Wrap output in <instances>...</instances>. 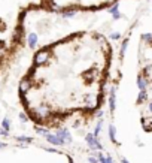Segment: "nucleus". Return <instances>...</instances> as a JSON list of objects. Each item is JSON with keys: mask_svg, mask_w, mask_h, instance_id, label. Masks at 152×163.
<instances>
[{"mask_svg": "<svg viewBox=\"0 0 152 163\" xmlns=\"http://www.w3.org/2000/svg\"><path fill=\"white\" fill-rule=\"evenodd\" d=\"M70 163H73V162H72V159H70Z\"/></svg>", "mask_w": 152, "mask_h": 163, "instance_id": "4be33fe9", "label": "nucleus"}, {"mask_svg": "<svg viewBox=\"0 0 152 163\" xmlns=\"http://www.w3.org/2000/svg\"><path fill=\"white\" fill-rule=\"evenodd\" d=\"M20 120H21V121H27L28 118H27V115H26V114H21V115H20Z\"/></svg>", "mask_w": 152, "mask_h": 163, "instance_id": "a211bd4d", "label": "nucleus"}, {"mask_svg": "<svg viewBox=\"0 0 152 163\" xmlns=\"http://www.w3.org/2000/svg\"><path fill=\"white\" fill-rule=\"evenodd\" d=\"M127 43H128V39H125L124 43H122V47H121V59H122V57H124V54H125V49H127Z\"/></svg>", "mask_w": 152, "mask_h": 163, "instance_id": "2eb2a0df", "label": "nucleus"}, {"mask_svg": "<svg viewBox=\"0 0 152 163\" xmlns=\"http://www.w3.org/2000/svg\"><path fill=\"white\" fill-rule=\"evenodd\" d=\"M121 38V34L118 33V32H115V33H111V39H113V41H118Z\"/></svg>", "mask_w": 152, "mask_h": 163, "instance_id": "dca6fc26", "label": "nucleus"}, {"mask_svg": "<svg viewBox=\"0 0 152 163\" xmlns=\"http://www.w3.org/2000/svg\"><path fill=\"white\" fill-rule=\"evenodd\" d=\"M109 12H111L112 15H113V18H115V20H118V18L121 17V15H119V12H118V5H116V6H113V8H112L111 11H109Z\"/></svg>", "mask_w": 152, "mask_h": 163, "instance_id": "4468645a", "label": "nucleus"}, {"mask_svg": "<svg viewBox=\"0 0 152 163\" xmlns=\"http://www.w3.org/2000/svg\"><path fill=\"white\" fill-rule=\"evenodd\" d=\"M149 129H152V121H151V126H149V127H148V129H146V130L149 132Z\"/></svg>", "mask_w": 152, "mask_h": 163, "instance_id": "412c9836", "label": "nucleus"}, {"mask_svg": "<svg viewBox=\"0 0 152 163\" xmlns=\"http://www.w3.org/2000/svg\"><path fill=\"white\" fill-rule=\"evenodd\" d=\"M142 41L146 42L148 45H152V34H151V33H145V34H142Z\"/></svg>", "mask_w": 152, "mask_h": 163, "instance_id": "f8f14e48", "label": "nucleus"}, {"mask_svg": "<svg viewBox=\"0 0 152 163\" xmlns=\"http://www.w3.org/2000/svg\"><path fill=\"white\" fill-rule=\"evenodd\" d=\"M102 124H103V121L100 120V121L97 123V126H96V129H94V132H93V135L96 136V138H98V136H100V132H102Z\"/></svg>", "mask_w": 152, "mask_h": 163, "instance_id": "9b49d317", "label": "nucleus"}, {"mask_svg": "<svg viewBox=\"0 0 152 163\" xmlns=\"http://www.w3.org/2000/svg\"><path fill=\"white\" fill-rule=\"evenodd\" d=\"M48 51L46 49H40V51H37L35 54V57H33V63H35V66H42V64H45L46 61H48Z\"/></svg>", "mask_w": 152, "mask_h": 163, "instance_id": "f257e3e1", "label": "nucleus"}, {"mask_svg": "<svg viewBox=\"0 0 152 163\" xmlns=\"http://www.w3.org/2000/svg\"><path fill=\"white\" fill-rule=\"evenodd\" d=\"M115 132H116V130H115V126L111 124V126H109V136H111V139H112V142H113V144H116V136H115Z\"/></svg>", "mask_w": 152, "mask_h": 163, "instance_id": "9d476101", "label": "nucleus"}, {"mask_svg": "<svg viewBox=\"0 0 152 163\" xmlns=\"http://www.w3.org/2000/svg\"><path fill=\"white\" fill-rule=\"evenodd\" d=\"M97 156V159H98V162L100 163H113V160H112L109 156H103L102 153H94Z\"/></svg>", "mask_w": 152, "mask_h": 163, "instance_id": "6e6552de", "label": "nucleus"}, {"mask_svg": "<svg viewBox=\"0 0 152 163\" xmlns=\"http://www.w3.org/2000/svg\"><path fill=\"white\" fill-rule=\"evenodd\" d=\"M37 41H39V36H37V33H35V32H31V33H28L27 36V47L28 48H36L37 47Z\"/></svg>", "mask_w": 152, "mask_h": 163, "instance_id": "39448f33", "label": "nucleus"}, {"mask_svg": "<svg viewBox=\"0 0 152 163\" xmlns=\"http://www.w3.org/2000/svg\"><path fill=\"white\" fill-rule=\"evenodd\" d=\"M55 135L58 136V138H61V139L66 144L72 142V135H70V132L67 129H58V130H55Z\"/></svg>", "mask_w": 152, "mask_h": 163, "instance_id": "20e7f679", "label": "nucleus"}, {"mask_svg": "<svg viewBox=\"0 0 152 163\" xmlns=\"http://www.w3.org/2000/svg\"><path fill=\"white\" fill-rule=\"evenodd\" d=\"M85 139H87V144H88V147H90L93 151H97V150H103V145L100 144L98 141V138L93 135V133H88V135L85 136Z\"/></svg>", "mask_w": 152, "mask_h": 163, "instance_id": "f03ea898", "label": "nucleus"}, {"mask_svg": "<svg viewBox=\"0 0 152 163\" xmlns=\"http://www.w3.org/2000/svg\"><path fill=\"white\" fill-rule=\"evenodd\" d=\"M137 87L139 90H146V87H148V79L143 75H139L137 76Z\"/></svg>", "mask_w": 152, "mask_h": 163, "instance_id": "0eeeda50", "label": "nucleus"}, {"mask_svg": "<svg viewBox=\"0 0 152 163\" xmlns=\"http://www.w3.org/2000/svg\"><path fill=\"white\" fill-rule=\"evenodd\" d=\"M115 108H116V102H115V87H112L111 94H109V109H111V114H115Z\"/></svg>", "mask_w": 152, "mask_h": 163, "instance_id": "423d86ee", "label": "nucleus"}, {"mask_svg": "<svg viewBox=\"0 0 152 163\" xmlns=\"http://www.w3.org/2000/svg\"><path fill=\"white\" fill-rule=\"evenodd\" d=\"M121 163H130V162H127V159H121Z\"/></svg>", "mask_w": 152, "mask_h": 163, "instance_id": "aec40b11", "label": "nucleus"}, {"mask_svg": "<svg viewBox=\"0 0 152 163\" xmlns=\"http://www.w3.org/2000/svg\"><path fill=\"white\" fill-rule=\"evenodd\" d=\"M148 109H149V112H152V100L149 102V106H148Z\"/></svg>", "mask_w": 152, "mask_h": 163, "instance_id": "6ab92c4d", "label": "nucleus"}, {"mask_svg": "<svg viewBox=\"0 0 152 163\" xmlns=\"http://www.w3.org/2000/svg\"><path fill=\"white\" fill-rule=\"evenodd\" d=\"M36 132H37L39 135H42V136H46V135L49 133L48 129H45V127H40V126H36Z\"/></svg>", "mask_w": 152, "mask_h": 163, "instance_id": "ddd939ff", "label": "nucleus"}, {"mask_svg": "<svg viewBox=\"0 0 152 163\" xmlns=\"http://www.w3.org/2000/svg\"><path fill=\"white\" fill-rule=\"evenodd\" d=\"M18 139H20V141H22V142H31V139H30V138H27V136H20Z\"/></svg>", "mask_w": 152, "mask_h": 163, "instance_id": "f3484780", "label": "nucleus"}, {"mask_svg": "<svg viewBox=\"0 0 152 163\" xmlns=\"http://www.w3.org/2000/svg\"><path fill=\"white\" fill-rule=\"evenodd\" d=\"M46 138V141H48L49 144H52V145H57V147H63L64 145V141H63L61 138H58V136L55 135V133H48V135L45 136Z\"/></svg>", "mask_w": 152, "mask_h": 163, "instance_id": "7ed1b4c3", "label": "nucleus"}, {"mask_svg": "<svg viewBox=\"0 0 152 163\" xmlns=\"http://www.w3.org/2000/svg\"><path fill=\"white\" fill-rule=\"evenodd\" d=\"M146 99H148V91H146V90H140V93H139L137 100H136V102H137L139 105H140V103L146 102Z\"/></svg>", "mask_w": 152, "mask_h": 163, "instance_id": "1a4fd4ad", "label": "nucleus"}]
</instances>
